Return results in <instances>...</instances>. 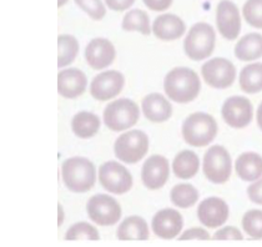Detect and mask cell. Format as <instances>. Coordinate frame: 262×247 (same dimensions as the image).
<instances>
[{"label": "cell", "instance_id": "obj_22", "mask_svg": "<svg viewBox=\"0 0 262 247\" xmlns=\"http://www.w3.org/2000/svg\"><path fill=\"white\" fill-rule=\"evenodd\" d=\"M235 56L241 61L253 62L262 58V34L249 33L235 45Z\"/></svg>", "mask_w": 262, "mask_h": 247}, {"label": "cell", "instance_id": "obj_9", "mask_svg": "<svg viewBox=\"0 0 262 247\" xmlns=\"http://www.w3.org/2000/svg\"><path fill=\"white\" fill-rule=\"evenodd\" d=\"M98 178L100 185L114 195H124L134 186V178L130 171L116 161H107L99 167Z\"/></svg>", "mask_w": 262, "mask_h": 247}, {"label": "cell", "instance_id": "obj_14", "mask_svg": "<svg viewBox=\"0 0 262 247\" xmlns=\"http://www.w3.org/2000/svg\"><path fill=\"white\" fill-rule=\"evenodd\" d=\"M229 215V205L224 198L217 196L206 197L198 206L199 221L207 229H220L225 225Z\"/></svg>", "mask_w": 262, "mask_h": 247}, {"label": "cell", "instance_id": "obj_1", "mask_svg": "<svg viewBox=\"0 0 262 247\" xmlns=\"http://www.w3.org/2000/svg\"><path fill=\"white\" fill-rule=\"evenodd\" d=\"M164 90L173 103L189 104L201 92V79L190 68L178 66L167 73L164 80Z\"/></svg>", "mask_w": 262, "mask_h": 247}, {"label": "cell", "instance_id": "obj_39", "mask_svg": "<svg viewBox=\"0 0 262 247\" xmlns=\"http://www.w3.org/2000/svg\"><path fill=\"white\" fill-rule=\"evenodd\" d=\"M256 123H257L258 129L262 131V101L258 105L257 107V111H256Z\"/></svg>", "mask_w": 262, "mask_h": 247}, {"label": "cell", "instance_id": "obj_4", "mask_svg": "<svg viewBox=\"0 0 262 247\" xmlns=\"http://www.w3.org/2000/svg\"><path fill=\"white\" fill-rule=\"evenodd\" d=\"M216 31L209 23H196L190 28L184 41L185 54L193 61L209 59L215 52Z\"/></svg>", "mask_w": 262, "mask_h": 247}, {"label": "cell", "instance_id": "obj_25", "mask_svg": "<svg viewBox=\"0 0 262 247\" xmlns=\"http://www.w3.org/2000/svg\"><path fill=\"white\" fill-rule=\"evenodd\" d=\"M100 126V119L95 114L89 111L78 113L71 120V130H73L74 135L79 139H84V140L94 138L98 134Z\"/></svg>", "mask_w": 262, "mask_h": 247}, {"label": "cell", "instance_id": "obj_11", "mask_svg": "<svg viewBox=\"0 0 262 247\" xmlns=\"http://www.w3.org/2000/svg\"><path fill=\"white\" fill-rule=\"evenodd\" d=\"M222 120L232 129H245L253 119L252 103L245 96H230L221 107Z\"/></svg>", "mask_w": 262, "mask_h": 247}, {"label": "cell", "instance_id": "obj_12", "mask_svg": "<svg viewBox=\"0 0 262 247\" xmlns=\"http://www.w3.org/2000/svg\"><path fill=\"white\" fill-rule=\"evenodd\" d=\"M216 28L226 40H235L240 36L242 19L237 5L231 0H221L216 8Z\"/></svg>", "mask_w": 262, "mask_h": 247}, {"label": "cell", "instance_id": "obj_40", "mask_svg": "<svg viewBox=\"0 0 262 247\" xmlns=\"http://www.w3.org/2000/svg\"><path fill=\"white\" fill-rule=\"evenodd\" d=\"M58 212H59V221H58V225L61 226L62 222H64V218H65V214H64V210H62V206L59 204L58 205Z\"/></svg>", "mask_w": 262, "mask_h": 247}, {"label": "cell", "instance_id": "obj_23", "mask_svg": "<svg viewBox=\"0 0 262 247\" xmlns=\"http://www.w3.org/2000/svg\"><path fill=\"white\" fill-rule=\"evenodd\" d=\"M172 172L180 180L195 177L200 170V159L191 150H182L173 158Z\"/></svg>", "mask_w": 262, "mask_h": 247}, {"label": "cell", "instance_id": "obj_35", "mask_svg": "<svg viewBox=\"0 0 262 247\" xmlns=\"http://www.w3.org/2000/svg\"><path fill=\"white\" fill-rule=\"evenodd\" d=\"M211 236H210L209 232L206 231L202 227H192V229L186 230L179 236V240L180 241H186V240H210Z\"/></svg>", "mask_w": 262, "mask_h": 247}, {"label": "cell", "instance_id": "obj_17", "mask_svg": "<svg viewBox=\"0 0 262 247\" xmlns=\"http://www.w3.org/2000/svg\"><path fill=\"white\" fill-rule=\"evenodd\" d=\"M116 58L114 44L105 38H95L85 49V59L88 65L94 70H104L110 66Z\"/></svg>", "mask_w": 262, "mask_h": 247}, {"label": "cell", "instance_id": "obj_18", "mask_svg": "<svg viewBox=\"0 0 262 247\" xmlns=\"http://www.w3.org/2000/svg\"><path fill=\"white\" fill-rule=\"evenodd\" d=\"M88 78L76 68H68L58 74V93L65 99H76L85 93Z\"/></svg>", "mask_w": 262, "mask_h": 247}, {"label": "cell", "instance_id": "obj_8", "mask_svg": "<svg viewBox=\"0 0 262 247\" xmlns=\"http://www.w3.org/2000/svg\"><path fill=\"white\" fill-rule=\"evenodd\" d=\"M201 76L207 86L224 90L232 86L237 78V72L229 59L212 58L201 66Z\"/></svg>", "mask_w": 262, "mask_h": 247}, {"label": "cell", "instance_id": "obj_34", "mask_svg": "<svg viewBox=\"0 0 262 247\" xmlns=\"http://www.w3.org/2000/svg\"><path fill=\"white\" fill-rule=\"evenodd\" d=\"M213 240H244V235L237 227L235 226H224L220 227L217 231L213 234Z\"/></svg>", "mask_w": 262, "mask_h": 247}, {"label": "cell", "instance_id": "obj_36", "mask_svg": "<svg viewBox=\"0 0 262 247\" xmlns=\"http://www.w3.org/2000/svg\"><path fill=\"white\" fill-rule=\"evenodd\" d=\"M247 196L255 205L262 206V177L250 184L247 187Z\"/></svg>", "mask_w": 262, "mask_h": 247}, {"label": "cell", "instance_id": "obj_26", "mask_svg": "<svg viewBox=\"0 0 262 247\" xmlns=\"http://www.w3.org/2000/svg\"><path fill=\"white\" fill-rule=\"evenodd\" d=\"M240 89L245 94H258L262 92V62H251L241 69L238 75Z\"/></svg>", "mask_w": 262, "mask_h": 247}, {"label": "cell", "instance_id": "obj_3", "mask_svg": "<svg viewBox=\"0 0 262 247\" xmlns=\"http://www.w3.org/2000/svg\"><path fill=\"white\" fill-rule=\"evenodd\" d=\"M217 123L206 113H193L185 119L181 127L182 139L189 146H209L217 136Z\"/></svg>", "mask_w": 262, "mask_h": 247}, {"label": "cell", "instance_id": "obj_27", "mask_svg": "<svg viewBox=\"0 0 262 247\" xmlns=\"http://www.w3.org/2000/svg\"><path fill=\"white\" fill-rule=\"evenodd\" d=\"M121 28L125 31H139L145 36H149L152 33V25L150 24L149 15L141 9L127 11L122 19Z\"/></svg>", "mask_w": 262, "mask_h": 247}, {"label": "cell", "instance_id": "obj_7", "mask_svg": "<svg viewBox=\"0 0 262 247\" xmlns=\"http://www.w3.org/2000/svg\"><path fill=\"white\" fill-rule=\"evenodd\" d=\"M149 151V138L141 130H130L116 139L114 154L124 164H138Z\"/></svg>", "mask_w": 262, "mask_h": 247}, {"label": "cell", "instance_id": "obj_20", "mask_svg": "<svg viewBox=\"0 0 262 247\" xmlns=\"http://www.w3.org/2000/svg\"><path fill=\"white\" fill-rule=\"evenodd\" d=\"M186 25L180 16L175 14H161L154 20L152 33L158 39L164 41L178 40L184 36Z\"/></svg>", "mask_w": 262, "mask_h": 247}, {"label": "cell", "instance_id": "obj_37", "mask_svg": "<svg viewBox=\"0 0 262 247\" xmlns=\"http://www.w3.org/2000/svg\"><path fill=\"white\" fill-rule=\"evenodd\" d=\"M136 0H105V5L114 11H124L130 9Z\"/></svg>", "mask_w": 262, "mask_h": 247}, {"label": "cell", "instance_id": "obj_29", "mask_svg": "<svg viewBox=\"0 0 262 247\" xmlns=\"http://www.w3.org/2000/svg\"><path fill=\"white\" fill-rule=\"evenodd\" d=\"M79 53V42L73 35H59L58 38V68L62 69L73 64Z\"/></svg>", "mask_w": 262, "mask_h": 247}, {"label": "cell", "instance_id": "obj_19", "mask_svg": "<svg viewBox=\"0 0 262 247\" xmlns=\"http://www.w3.org/2000/svg\"><path fill=\"white\" fill-rule=\"evenodd\" d=\"M141 110L145 118L151 123L161 124L172 116V105L159 93H152L145 96L141 101Z\"/></svg>", "mask_w": 262, "mask_h": 247}, {"label": "cell", "instance_id": "obj_10", "mask_svg": "<svg viewBox=\"0 0 262 247\" xmlns=\"http://www.w3.org/2000/svg\"><path fill=\"white\" fill-rule=\"evenodd\" d=\"M88 216L99 226H114L120 221L122 210L118 201L109 195L98 194L86 204Z\"/></svg>", "mask_w": 262, "mask_h": 247}, {"label": "cell", "instance_id": "obj_2", "mask_svg": "<svg viewBox=\"0 0 262 247\" xmlns=\"http://www.w3.org/2000/svg\"><path fill=\"white\" fill-rule=\"evenodd\" d=\"M96 172L95 165L89 159L74 156L67 159L61 165V180L64 186L71 192L84 194L95 186Z\"/></svg>", "mask_w": 262, "mask_h": 247}, {"label": "cell", "instance_id": "obj_21", "mask_svg": "<svg viewBox=\"0 0 262 247\" xmlns=\"http://www.w3.org/2000/svg\"><path fill=\"white\" fill-rule=\"evenodd\" d=\"M235 172L242 181L253 183L262 177V156L257 152H244L236 159Z\"/></svg>", "mask_w": 262, "mask_h": 247}, {"label": "cell", "instance_id": "obj_32", "mask_svg": "<svg viewBox=\"0 0 262 247\" xmlns=\"http://www.w3.org/2000/svg\"><path fill=\"white\" fill-rule=\"evenodd\" d=\"M242 16L250 27L262 29V0H246L242 7Z\"/></svg>", "mask_w": 262, "mask_h": 247}, {"label": "cell", "instance_id": "obj_33", "mask_svg": "<svg viewBox=\"0 0 262 247\" xmlns=\"http://www.w3.org/2000/svg\"><path fill=\"white\" fill-rule=\"evenodd\" d=\"M74 2L94 20H101L106 15V8L101 0H74Z\"/></svg>", "mask_w": 262, "mask_h": 247}, {"label": "cell", "instance_id": "obj_41", "mask_svg": "<svg viewBox=\"0 0 262 247\" xmlns=\"http://www.w3.org/2000/svg\"><path fill=\"white\" fill-rule=\"evenodd\" d=\"M67 3H68V0H58V7L59 8L64 7V5L67 4Z\"/></svg>", "mask_w": 262, "mask_h": 247}, {"label": "cell", "instance_id": "obj_28", "mask_svg": "<svg viewBox=\"0 0 262 247\" xmlns=\"http://www.w3.org/2000/svg\"><path fill=\"white\" fill-rule=\"evenodd\" d=\"M199 191L190 184H179L170 191V200L172 205L179 209H190L199 201Z\"/></svg>", "mask_w": 262, "mask_h": 247}, {"label": "cell", "instance_id": "obj_5", "mask_svg": "<svg viewBox=\"0 0 262 247\" xmlns=\"http://www.w3.org/2000/svg\"><path fill=\"white\" fill-rule=\"evenodd\" d=\"M232 159L221 145H213L206 151L202 160L204 176L213 185H224L232 175Z\"/></svg>", "mask_w": 262, "mask_h": 247}, {"label": "cell", "instance_id": "obj_16", "mask_svg": "<svg viewBox=\"0 0 262 247\" xmlns=\"http://www.w3.org/2000/svg\"><path fill=\"white\" fill-rule=\"evenodd\" d=\"M151 229L154 234L162 240H172L181 234L184 229V217L173 209H164L152 217Z\"/></svg>", "mask_w": 262, "mask_h": 247}, {"label": "cell", "instance_id": "obj_38", "mask_svg": "<svg viewBox=\"0 0 262 247\" xmlns=\"http://www.w3.org/2000/svg\"><path fill=\"white\" fill-rule=\"evenodd\" d=\"M144 4L152 11H165L172 5L173 0H142Z\"/></svg>", "mask_w": 262, "mask_h": 247}, {"label": "cell", "instance_id": "obj_24", "mask_svg": "<svg viewBox=\"0 0 262 247\" xmlns=\"http://www.w3.org/2000/svg\"><path fill=\"white\" fill-rule=\"evenodd\" d=\"M150 236L149 226L144 218L140 216H129L121 221L116 230V237L121 241L147 240Z\"/></svg>", "mask_w": 262, "mask_h": 247}, {"label": "cell", "instance_id": "obj_30", "mask_svg": "<svg viewBox=\"0 0 262 247\" xmlns=\"http://www.w3.org/2000/svg\"><path fill=\"white\" fill-rule=\"evenodd\" d=\"M242 230L253 240H262V210H249L241 221Z\"/></svg>", "mask_w": 262, "mask_h": 247}, {"label": "cell", "instance_id": "obj_6", "mask_svg": "<svg viewBox=\"0 0 262 247\" xmlns=\"http://www.w3.org/2000/svg\"><path fill=\"white\" fill-rule=\"evenodd\" d=\"M140 109L130 99L111 101L104 110V124L111 131L120 132L129 130L139 121Z\"/></svg>", "mask_w": 262, "mask_h": 247}, {"label": "cell", "instance_id": "obj_13", "mask_svg": "<svg viewBox=\"0 0 262 247\" xmlns=\"http://www.w3.org/2000/svg\"><path fill=\"white\" fill-rule=\"evenodd\" d=\"M125 86V78L120 72L106 70L93 79L90 84V95L95 100L107 101L116 98Z\"/></svg>", "mask_w": 262, "mask_h": 247}, {"label": "cell", "instance_id": "obj_15", "mask_svg": "<svg viewBox=\"0 0 262 247\" xmlns=\"http://www.w3.org/2000/svg\"><path fill=\"white\" fill-rule=\"evenodd\" d=\"M169 161L161 155L147 158L141 167V181L149 190H159L164 187L169 180Z\"/></svg>", "mask_w": 262, "mask_h": 247}, {"label": "cell", "instance_id": "obj_31", "mask_svg": "<svg viewBox=\"0 0 262 247\" xmlns=\"http://www.w3.org/2000/svg\"><path fill=\"white\" fill-rule=\"evenodd\" d=\"M65 240L75 241V240H90L98 241L100 240L99 231L89 222H76L69 227V230L65 234Z\"/></svg>", "mask_w": 262, "mask_h": 247}]
</instances>
